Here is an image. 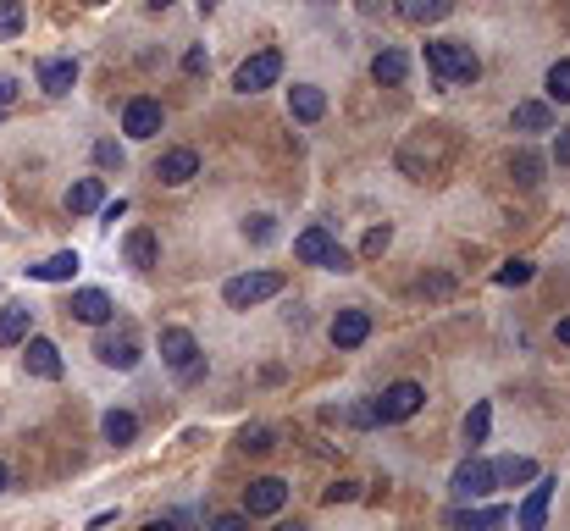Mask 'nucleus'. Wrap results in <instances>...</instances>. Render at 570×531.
I'll list each match as a JSON object with an SVG mask.
<instances>
[{
	"label": "nucleus",
	"instance_id": "obj_1",
	"mask_svg": "<svg viewBox=\"0 0 570 531\" xmlns=\"http://www.w3.org/2000/svg\"><path fill=\"white\" fill-rule=\"evenodd\" d=\"M427 67L438 83H476L482 61H476L471 45H460V39H438V45H427Z\"/></svg>",
	"mask_w": 570,
	"mask_h": 531
},
{
	"label": "nucleus",
	"instance_id": "obj_2",
	"mask_svg": "<svg viewBox=\"0 0 570 531\" xmlns=\"http://www.w3.org/2000/svg\"><path fill=\"white\" fill-rule=\"evenodd\" d=\"M294 255L305 260V266H327V272H355V255H349L344 244H338L327 227H305V233L294 238Z\"/></svg>",
	"mask_w": 570,
	"mask_h": 531
},
{
	"label": "nucleus",
	"instance_id": "obj_3",
	"mask_svg": "<svg viewBox=\"0 0 570 531\" xmlns=\"http://www.w3.org/2000/svg\"><path fill=\"white\" fill-rule=\"evenodd\" d=\"M161 360H167V366L178 371L183 382H194V377L205 371L200 343H194V332H189V327H161Z\"/></svg>",
	"mask_w": 570,
	"mask_h": 531
},
{
	"label": "nucleus",
	"instance_id": "obj_4",
	"mask_svg": "<svg viewBox=\"0 0 570 531\" xmlns=\"http://www.w3.org/2000/svg\"><path fill=\"white\" fill-rule=\"evenodd\" d=\"M283 283H288L283 272H244V277H233V283L222 288V299L233 310H250V305H261V299H277Z\"/></svg>",
	"mask_w": 570,
	"mask_h": 531
},
{
	"label": "nucleus",
	"instance_id": "obj_5",
	"mask_svg": "<svg viewBox=\"0 0 570 531\" xmlns=\"http://www.w3.org/2000/svg\"><path fill=\"white\" fill-rule=\"evenodd\" d=\"M277 78H283V50H255V56L233 72V89L238 95H261V89H272Z\"/></svg>",
	"mask_w": 570,
	"mask_h": 531
},
{
	"label": "nucleus",
	"instance_id": "obj_6",
	"mask_svg": "<svg viewBox=\"0 0 570 531\" xmlns=\"http://www.w3.org/2000/svg\"><path fill=\"white\" fill-rule=\"evenodd\" d=\"M421 404H427V393L416 382H393V388H382V399H371V410H377V426H393V421H410Z\"/></svg>",
	"mask_w": 570,
	"mask_h": 531
},
{
	"label": "nucleus",
	"instance_id": "obj_7",
	"mask_svg": "<svg viewBox=\"0 0 570 531\" xmlns=\"http://www.w3.org/2000/svg\"><path fill=\"white\" fill-rule=\"evenodd\" d=\"M95 354H100V366H111V371H133L139 366V338H133V327L106 332V338L95 343Z\"/></svg>",
	"mask_w": 570,
	"mask_h": 531
},
{
	"label": "nucleus",
	"instance_id": "obj_8",
	"mask_svg": "<svg viewBox=\"0 0 570 531\" xmlns=\"http://www.w3.org/2000/svg\"><path fill=\"white\" fill-rule=\"evenodd\" d=\"M283 504H288V482H277V476H261V482H250V493H244V515L250 520L277 515Z\"/></svg>",
	"mask_w": 570,
	"mask_h": 531
},
{
	"label": "nucleus",
	"instance_id": "obj_9",
	"mask_svg": "<svg viewBox=\"0 0 570 531\" xmlns=\"http://www.w3.org/2000/svg\"><path fill=\"white\" fill-rule=\"evenodd\" d=\"M122 133H128V139H155V133H161V100H150V95L128 100V111H122Z\"/></svg>",
	"mask_w": 570,
	"mask_h": 531
},
{
	"label": "nucleus",
	"instance_id": "obj_10",
	"mask_svg": "<svg viewBox=\"0 0 570 531\" xmlns=\"http://www.w3.org/2000/svg\"><path fill=\"white\" fill-rule=\"evenodd\" d=\"M554 476H532V493H526V504H521V515H515V526L521 531H543V520H548V498H554Z\"/></svg>",
	"mask_w": 570,
	"mask_h": 531
},
{
	"label": "nucleus",
	"instance_id": "obj_11",
	"mask_svg": "<svg viewBox=\"0 0 570 531\" xmlns=\"http://www.w3.org/2000/svg\"><path fill=\"white\" fill-rule=\"evenodd\" d=\"M23 366H28V377L56 382L61 377V349L50 338H23Z\"/></svg>",
	"mask_w": 570,
	"mask_h": 531
},
{
	"label": "nucleus",
	"instance_id": "obj_12",
	"mask_svg": "<svg viewBox=\"0 0 570 531\" xmlns=\"http://www.w3.org/2000/svg\"><path fill=\"white\" fill-rule=\"evenodd\" d=\"M493 487L499 482H493V465L487 460H465L460 471H454V493L460 498H482V493H493Z\"/></svg>",
	"mask_w": 570,
	"mask_h": 531
},
{
	"label": "nucleus",
	"instance_id": "obj_13",
	"mask_svg": "<svg viewBox=\"0 0 570 531\" xmlns=\"http://www.w3.org/2000/svg\"><path fill=\"white\" fill-rule=\"evenodd\" d=\"M366 338H371V316H366V310H338V316H333V343H338V349H360Z\"/></svg>",
	"mask_w": 570,
	"mask_h": 531
},
{
	"label": "nucleus",
	"instance_id": "obj_14",
	"mask_svg": "<svg viewBox=\"0 0 570 531\" xmlns=\"http://www.w3.org/2000/svg\"><path fill=\"white\" fill-rule=\"evenodd\" d=\"M72 316L89 321V327H106V321L117 316V305H111V294H100V288H84V294H72Z\"/></svg>",
	"mask_w": 570,
	"mask_h": 531
},
{
	"label": "nucleus",
	"instance_id": "obj_15",
	"mask_svg": "<svg viewBox=\"0 0 570 531\" xmlns=\"http://www.w3.org/2000/svg\"><path fill=\"white\" fill-rule=\"evenodd\" d=\"M78 249H61V255H50V260H39V266H28V277H39V283H72L78 277Z\"/></svg>",
	"mask_w": 570,
	"mask_h": 531
},
{
	"label": "nucleus",
	"instance_id": "obj_16",
	"mask_svg": "<svg viewBox=\"0 0 570 531\" xmlns=\"http://www.w3.org/2000/svg\"><path fill=\"white\" fill-rule=\"evenodd\" d=\"M122 255H128V266H133V272H150L155 260H161V244H155V233H150V227H133V233H128V244H122Z\"/></svg>",
	"mask_w": 570,
	"mask_h": 531
},
{
	"label": "nucleus",
	"instance_id": "obj_17",
	"mask_svg": "<svg viewBox=\"0 0 570 531\" xmlns=\"http://www.w3.org/2000/svg\"><path fill=\"white\" fill-rule=\"evenodd\" d=\"M100 205H106V183H100V177H78V183L67 189L72 216H89V211H100Z\"/></svg>",
	"mask_w": 570,
	"mask_h": 531
},
{
	"label": "nucleus",
	"instance_id": "obj_18",
	"mask_svg": "<svg viewBox=\"0 0 570 531\" xmlns=\"http://www.w3.org/2000/svg\"><path fill=\"white\" fill-rule=\"evenodd\" d=\"M194 172H200V155H194V150H167V155H161V166H155V177H161V183H172V189H178V183H189Z\"/></svg>",
	"mask_w": 570,
	"mask_h": 531
},
{
	"label": "nucleus",
	"instance_id": "obj_19",
	"mask_svg": "<svg viewBox=\"0 0 570 531\" xmlns=\"http://www.w3.org/2000/svg\"><path fill=\"white\" fill-rule=\"evenodd\" d=\"M288 111H294L299 122H321L327 117V95L310 89V83H299V89H288Z\"/></svg>",
	"mask_w": 570,
	"mask_h": 531
},
{
	"label": "nucleus",
	"instance_id": "obj_20",
	"mask_svg": "<svg viewBox=\"0 0 570 531\" xmlns=\"http://www.w3.org/2000/svg\"><path fill=\"white\" fill-rule=\"evenodd\" d=\"M78 83V61H39V89L45 95H67Z\"/></svg>",
	"mask_w": 570,
	"mask_h": 531
},
{
	"label": "nucleus",
	"instance_id": "obj_21",
	"mask_svg": "<svg viewBox=\"0 0 570 531\" xmlns=\"http://www.w3.org/2000/svg\"><path fill=\"white\" fill-rule=\"evenodd\" d=\"M510 122H515V133H548L554 128V111H548L543 100H521Z\"/></svg>",
	"mask_w": 570,
	"mask_h": 531
},
{
	"label": "nucleus",
	"instance_id": "obj_22",
	"mask_svg": "<svg viewBox=\"0 0 570 531\" xmlns=\"http://www.w3.org/2000/svg\"><path fill=\"white\" fill-rule=\"evenodd\" d=\"M28 321H34V310H28V305H6V310H0V349L23 343L28 338Z\"/></svg>",
	"mask_w": 570,
	"mask_h": 531
},
{
	"label": "nucleus",
	"instance_id": "obj_23",
	"mask_svg": "<svg viewBox=\"0 0 570 531\" xmlns=\"http://www.w3.org/2000/svg\"><path fill=\"white\" fill-rule=\"evenodd\" d=\"M454 12V0H399V17L410 23H443Z\"/></svg>",
	"mask_w": 570,
	"mask_h": 531
},
{
	"label": "nucleus",
	"instance_id": "obj_24",
	"mask_svg": "<svg viewBox=\"0 0 570 531\" xmlns=\"http://www.w3.org/2000/svg\"><path fill=\"white\" fill-rule=\"evenodd\" d=\"M100 432H106V443H133V437H139V415L133 410H106Z\"/></svg>",
	"mask_w": 570,
	"mask_h": 531
},
{
	"label": "nucleus",
	"instance_id": "obj_25",
	"mask_svg": "<svg viewBox=\"0 0 570 531\" xmlns=\"http://www.w3.org/2000/svg\"><path fill=\"white\" fill-rule=\"evenodd\" d=\"M454 526L460 531H504L510 526V509L493 504V509H482V515H454Z\"/></svg>",
	"mask_w": 570,
	"mask_h": 531
},
{
	"label": "nucleus",
	"instance_id": "obj_26",
	"mask_svg": "<svg viewBox=\"0 0 570 531\" xmlns=\"http://www.w3.org/2000/svg\"><path fill=\"white\" fill-rule=\"evenodd\" d=\"M532 476H537V465L521 460V454H510V460L493 465V482H504V487H521V482H532Z\"/></svg>",
	"mask_w": 570,
	"mask_h": 531
},
{
	"label": "nucleus",
	"instance_id": "obj_27",
	"mask_svg": "<svg viewBox=\"0 0 570 531\" xmlns=\"http://www.w3.org/2000/svg\"><path fill=\"white\" fill-rule=\"evenodd\" d=\"M371 78L388 83V89H393V83H404V56H399V50H377V56H371Z\"/></svg>",
	"mask_w": 570,
	"mask_h": 531
},
{
	"label": "nucleus",
	"instance_id": "obj_28",
	"mask_svg": "<svg viewBox=\"0 0 570 531\" xmlns=\"http://www.w3.org/2000/svg\"><path fill=\"white\" fill-rule=\"evenodd\" d=\"M487 426H493V404H471V415H465V443H471V449H476V443H487Z\"/></svg>",
	"mask_w": 570,
	"mask_h": 531
},
{
	"label": "nucleus",
	"instance_id": "obj_29",
	"mask_svg": "<svg viewBox=\"0 0 570 531\" xmlns=\"http://www.w3.org/2000/svg\"><path fill=\"white\" fill-rule=\"evenodd\" d=\"M28 23V6L23 0H0V39H17Z\"/></svg>",
	"mask_w": 570,
	"mask_h": 531
},
{
	"label": "nucleus",
	"instance_id": "obj_30",
	"mask_svg": "<svg viewBox=\"0 0 570 531\" xmlns=\"http://www.w3.org/2000/svg\"><path fill=\"white\" fill-rule=\"evenodd\" d=\"M510 172H515V183H526L532 189L537 177H543V161H537L532 150H515V161H510Z\"/></svg>",
	"mask_w": 570,
	"mask_h": 531
},
{
	"label": "nucleus",
	"instance_id": "obj_31",
	"mask_svg": "<svg viewBox=\"0 0 570 531\" xmlns=\"http://www.w3.org/2000/svg\"><path fill=\"white\" fill-rule=\"evenodd\" d=\"M548 100L570 106V61H554V67H548Z\"/></svg>",
	"mask_w": 570,
	"mask_h": 531
},
{
	"label": "nucleus",
	"instance_id": "obj_32",
	"mask_svg": "<svg viewBox=\"0 0 570 531\" xmlns=\"http://www.w3.org/2000/svg\"><path fill=\"white\" fill-rule=\"evenodd\" d=\"M327 421H344V426H377V410H371V404H344V410H327Z\"/></svg>",
	"mask_w": 570,
	"mask_h": 531
},
{
	"label": "nucleus",
	"instance_id": "obj_33",
	"mask_svg": "<svg viewBox=\"0 0 570 531\" xmlns=\"http://www.w3.org/2000/svg\"><path fill=\"white\" fill-rule=\"evenodd\" d=\"M493 283H499V288H521V283H532V260H504Z\"/></svg>",
	"mask_w": 570,
	"mask_h": 531
},
{
	"label": "nucleus",
	"instance_id": "obj_34",
	"mask_svg": "<svg viewBox=\"0 0 570 531\" xmlns=\"http://www.w3.org/2000/svg\"><path fill=\"white\" fill-rule=\"evenodd\" d=\"M388 244H393V227L382 222V227H371V233H366V244H360V255H366V260H377V255H382V249H388Z\"/></svg>",
	"mask_w": 570,
	"mask_h": 531
},
{
	"label": "nucleus",
	"instance_id": "obj_35",
	"mask_svg": "<svg viewBox=\"0 0 570 531\" xmlns=\"http://www.w3.org/2000/svg\"><path fill=\"white\" fill-rule=\"evenodd\" d=\"M238 443H244L250 454H266V449H272V432H266V426H244V437H238Z\"/></svg>",
	"mask_w": 570,
	"mask_h": 531
},
{
	"label": "nucleus",
	"instance_id": "obj_36",
	"mask_svg": "<svg viewBox=\"0 0 570 531\" xmlns=\"http://www.w3.org/2000/svg\"><path fill=\"white\" fill-rule=\"evenodd\" d=\"M355 12L360 17H393L399 12V0H355Z\"/></svg>",
	"mask_w": 570,
	"mask_h": 531
},
{
	"label": "nucleus",
	"instance_id": "obj_37",
	"mask_svg": "<svg viewBox=\"0 0 570 531\" xmlns=\"http://www.w3.org/2000/svg\"><path fill=\"white\" fill-rule=\"evenodd\" d=\"M95 161H100V166H122L128 155H122V144H117V139H100V144H95Z\"/></svg>",
	"mask_w": 570,
	"mask_h": 531
},
{
	"label": "nucleus",
	"instance_id": "obj_38",
	"mask_svg": "<svg viewBox=\"0 0 570 531\" xmlns=\"http://www.w3.org/2000/svg\"><path fill=\"white\" fill-rule=\"evenodd\" d=\"M244 233H250L255 244H272V216H250V222H244Z\"/></svg>",
	"mask_w": 570,
	"mask_h": 531
},
{
	"label": "nucleus",
	"instance_id": "obj_39",
	"mask_svg": "<svg viewBox=\"0 0 570 531\" xmlns=\"http://www.w3.org/2000/svg\"><path fill=\"white\" fill-rule=\"evenodd\" d=\"M355 493H360L355 482H333V487H327V493H321V498H327V504H349V498H355Z\"/></svg>",
	"mask_w": 570,
	"mask_h": 531
},
{
	"label": "nucleus",
	"instance_id": "obj_40",
	"mask_svg": "<svg viewBox=\"0 0 570 531\" xmlns=\"http://www.w3.org/2000/svg\"><path fill=\"white\" fill-rule=\"evenodd\" d=\"M211 531H250V515H216Z\"/></svg>",
	"mask_w": 570,
	"mask_h": 531
},
{
	"label": "nucleus",
	"instance_id": "obj_41",
	"mask_svg": "<svg viewBox=\"0 0 570 531\" xmlns=\"http://www.w3.org/2000/svg\"><path fill=\"white\" fill-rule=\"evenodd\" d=\"M183 67H189V72H205V67H211V56H205V50H189V56H183Z\"/></svg>",
	"mask_w": 570,
	"mask_h": 531
},
{
	"label": "nucleus",
	"instance_id": "obj_42",
	"mask_svg": "<svg viewBox=\"0 0 570 531\" xmlns=\"http://www.w3.org/2000/svg\"><path fill=\"white\" fill-rule=\"evenodd\" d=\"M554 161L570 166V133H559V139H554Z\"/></svg>",
	"mask_w": 570,
	"mask_h": 531
},
{
	"label": "nucleus",
	"instance_id": "obj_43",
	"mask_svg": "<svg viewBox=\"0 0 570 531\" xmlns=\"http://www.w3.org/2000/svg\"><path fill=\"white\" fill-rule=\"evenodd\" d=\"M12 95H17V83H12V78H0V106H12Z\"/></svg>",
	"mask_w": 570,
	"mask_h": 531
},
{
	"label": "nucleus",
	"instance_id": "obj_44",
	"mask_svg": "<svg viewBox=\"0 0 570 531\" xmlns=\"http://www.w3.org/2000/svg\"><path fill=\"white\" fill-rule=\"evenodd\" d=\"M554 338H559V343H565V349H570V316H565V321H559V327H554Z\"/></svg>",
	"mask_w": 570,
	"mask_h": 531
},
{
	"label": "nucleus",
	"instance_id": "obj_45",
	"mask_svg": "<svg viewBox=\"0 0 570 531\" xmlns=\"http://www.w3.org/2000/svg\"><path fill=\"white\" fill-rule=\"evenodd\" d=\"M144 531H172V520H150V526H144Z\"/></svg>",
	"mask_w": 570,
	"mask_h": 531
},
{
	"label": "nucleus",
	"instance_id": "obj_46",
	"mask_svg": "<svg viewBox=\"0 0 570 531\" xmlns=\"http://www.w3.org/2000/svg\"><path fill=\"white\" fill-rule=\"evenodd\" d=\"M194 6H200V12H216V6H222V0H194Z\"/></svg>",
	"mask_w": 570,
	"mask_h": 531
},
{
	"label": "nucleus",
	"instance_id": "obj_47",
	"mask_svg": "<svg viewBox=\"0 0 570 531\" xmlns=\"http://www.w3.org/2000/svg\"><path fill=\"white\" fill-rule=\"evenodd\" d=\"M277 531H305V526H299V520H283V526H277Z\"/></svg>",
	"mask_w": 570,
	"mask_h": 531
},
{
	"label": "nucleus",
	"instance_id": "obj_48",
	"mask_svg": "<svg viewBox=\"0 0 570 531\" xmlns=\"http://www.w3.org/2000/svg\"><path fill=\"white\" fill-rule=\"evenodd\" d=\"M0 493H6V465H0Z\"/></svg>",
	"mask_w": 570,
	"mask_h": 531
},
{
	"label": "nucleus",
	"instance_id": "obj_49",
	"mask_svg": "<svg viewBox=\"0 0 570 531\" xmlns=\"http://www.w3.org/2000/svg\"><path fill=\"white\" fill-rule=\"evenodd\" d=\"M89 6H106V0H89Z\"/></svg>",
	"mask_w": 570,
	"mask_h": 531
}]
</instances>
